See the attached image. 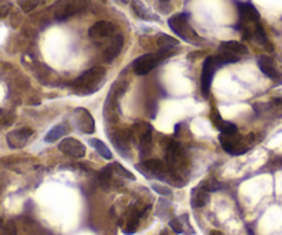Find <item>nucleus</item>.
<instances>
[{
	"instance_id": "obj_9",
	"label": "nucleus",
	"mask_w": 282,
	"mask_h": 235,
	"mask_svg": "<svg viewBox=\"0 0 282 235\" xmlns=\"http://www.w3.org/2000/svg\"><path fill=\"white\" fill-rule=\"evenodd\" d=\"M185 160V151L178 142L171 140L170 143L165 146V164L170 166L171 169L176 172L183 164Z\"/></svg>"
},
{
	"instance_id": "obj_23",
	"label": "nucleus",
	"mask_w": 282,
	"mask_h": 235,
	"mask_svg": "<svg viewBox=\"0 0 282 235\" xmlns=\"http://www.w3.org/2000/svg\"><path fill=\"white\" fill-rule=\"evenodd\" d=\"M90 144L94 147V149L98 151V154H101L105 160H112V151L109 150L106 144L103 143L102 140L99 139H90Z\"/></svg>"
},
{
	"instance_id": "obj_2",
	"label": "nucleus",
	"mask_w": 282,
	"mask_h": 235,
	"mask_svg": "<svg viewBox=\"0 0 282 235\" xmlns=\"http://www.w3.org/2000/svg\"><path fill=\"white\" fill-rule=\"evenodd\" d=\"M139 172H142L145 175V177L148 179H159L161 182H171L172 184H176L181 187L183 182H181L178 179L176 172H174L171 169L170 166L164 164L163 161L159 160H148L144 161L142 164L136 165Z\"/></svg>"
},
{
	"instance_id": "obj_19",
	"label": "nucleus",
	"mask_w": 282,
	"mask_h": 235,
	"mask_svg": "<svg viewBox=\"0 0 282 235\" xmlns=\"http://www.w3.org/2000/svg\"><path fill=\"white\" fill-rule=\"evenodd\" d=\"M69 132V124L64 121V123L58 124V125H55L54 128H51L50 131L47 132V135L44 136V142H47V143H54V142H57L58 139H61L62 136Z\"/></svg>"
},
{
	"instance_id": "obj_31",
	"label": "nucleus",
	"mask_w": 282,
	"mask_h": 235,
	"mask_svg": "<svg viewBox=\"0 0 282 235\" xmlns=\"http://www.w3.org/2000/svg\"><path fill=\"white\" fill-rule=\"evenodd\" d=\"M11 10V5L10 3H6V5H0V20L5 18V17L9 16V13Z\"/></svg>"
},
{
	"instance_id": "obj_24",
	"label": "nucleus",
	"mask_w": 282,
	"mask_h": 235,
	"mask_svg": "<svg viewBox=\"0 0 282 235\" xmlns=\"http://www.w3.org/2000/svg\"><path fill=\"white\" fill-rule=\"evenodd\" d=\"M179 42L176 40L175 38H171L168 35H164V33H161L159 35V38H157V46L161 48V50H172V48L178 46Z\"/></svg>"
},
{
	"instance_id": "obj_18",
	"label": "nucleus",
	"mask_w": 282,
	"mask_h": 235,
	"mask_svg": "<svg viewBox=\"0 0 282 235\" xmlns=\"http://www.w3.org/2000/svg\"><path fill=\"white\" fill-rule=\"evenodd\" d=\"M209 202V191L207 187L201 183L198 187H196L192 191V205L193 208H202Z\"/></svg>"
},
{
	"instance_id": "obj_5",
	"label": "nucleus",
	"mask_w": 282,
	"mask_h": 235,
	"mask_svg": "<svg viewBox=\"0 0 282 235\" xmlns=\"http://www.w3.org/2000/svg\"><path fill=\"white\" fill-rule=\"evenodd\" d=\"M253 136H246V138H241L237 135H223L220 134L219 136V140H220V144L223 147L224 151H227L229 154L231 155H241L244 154L245 151H248L250 147V143Z\"/></svg>"
},
{
	"instance_id": "obj_13",
	"label": "nucleus",
	"mask_w": 282,
	"mask_h": 235,
	"mask_svg": "<svg viewBox=\"0 0 282 235\" xmlns=\"http://www.w3.org/2000/svg\"><path fill=\"white\" fill-rule=\"evenodd\" d=\"M133 132L138 134L139 136V142H140V154L142 155H148L150 151V147H152V132H153V128L152 125L145 123H139L133 127Z\"/></svg>"
},
{
	"instance_id": "obj_14",
	"label": "nucleus",
	"mask_w": 282,
	"mask_h": 235,
	"mask_svg": "<svg viewBox=\"0 0 282 235\" xmlns=\"http://www.w3.org/2000/svg\"><path fill=\"white\" fill-rule=\"evenodd\" d=\"M33 135V129L31 128H20L14 129L7 134L6 140L10 149H21L24 147L27 142L29 140V138Z\"/></svg>"
},
{
	"instance_id": "obj_3",
	"label": "nucleus",
	"mask_w": 282,
	"mask_h": 235,
	"mask_svg": "<svg viewBox=\"0 0 282 235\" xmlns=\"http://www.w3.org/2000/svg\"><path fill=\"white\" fill-rule=\"evenodd\" d=\"M171 55H172V51H170V50H161V48L159 51H156V53H149L145 54V55H140L139 58H136L133 61V72L138 76L148 75L150 70L157 68L164 59H167L168 57H171Z\"/></svg>"
},
{
	"instance_id": "obj_10",
	"label": "nucleus",
	"mask_w": 282,
	"mask_h": 235,
	"mask_svg": "<svg viewBox=\"0 0 282 235\" xmlns=\"http://www.w3.org/2000/svg\"><path fill=\"white\" fill-rule=\"evenodd\" d=\"M75 116V125L76 128L80 131L81 134H94L95 132V123L94 118L91 116V113L87 109L77 107L73 112Z\"/></svg>"
},
{
	"instance_id": "obj_17",
	"label": "nucleus",
	"mask_w": 282,
	"mask_h": 235,
	"mask_svg": "<svg viewBox=\"0 0 282 235\" xmlns=\"http://www.w3.org/2000/svg\"><path fill=\"white\" fill-rule=\"evenodd\" d=\"M131 7H132L133 13H135L139 18L145 20V21H159V20H160V17L150 10L149 7L145 5L142 0H132V2H131Z\"/></svg>"
},
{
	"instance_id": "obj_26",
	"label": "nucleus",
	"mask_w": 282,
	"mask_h": 235,
	"mask_svg": "<svg viewBox=\"0 0 282 235\" xmlns=\"http://www.w3.org/2000/svg\"><path fill=\"white\" fill-rule=\"evenodd\" d=\"M43 0H18V6L21 7V10L24 13H31L32 10H35Z\"/></svg>"
},
{
	"instance_id": "obj_22",
	"label": "nucleus",
	"mask_w": 282,
	"mask_h": 235,
	"mask_svg": "<svg viewBox=\"0 0 282 235\" xmlns=\"http://www.w3.org/2000/svg\"><path fill=\"white\" fill-rule=\"evenodd\" d=\"M215 120H216V121H215L216 127L220 129V132H222L223 135H237L238 134V128H237V125H235V124L230 123V121H223V120L220 118V116H216Z\"/></svg>"
},
{
	"instance_id": "obj_29",
	"label": "nucleus",
	"mask_w": 282,
	"mask_h": 235,
	"mask_svg": "<svg viewBox=\"0 0 282 235\" xmlns=\"http://www.w3.org/2000/svg\"><path fill=\"white\" fill-rule=\"evenodd\" d=\"M2 234L3 235H17V228H16V224L11 221V220H9L6 224H3V227H2Z\"/></svg>"
},
{
	"instance_id": "obj_16",
	"label": "nucleus",
	"mask_w": 282,
	"mask_h": 235,
	"mask_svg": "<svg viewBox=\"0 0 282 235\" xmlns=\"http://www.w3.org/2000/svg\"><path fill=\"white\" fill-rule=\"evenodd\" d=\"M122 46H124V38H122V35L117 33V35L110 40V44L105 48V51H103V59H105L106 62H113V61L120 55V53H121Z\"/></svg>"
},
{
	"instance_id": "obj_32",
	"label": "nucleus",
	"mask_w": 282,
	"mask_h": 235,
	"mask_svg": "<svg viewBox=\"0 0 282 235\" xmlns=\"http://www.w3.org/2000/svg\"><path fill=\"white\" fill-rule=\"evenodd\" d=\"M209 235H223V234H222L220 231H211V232H209Z\"/></svg>"
},
{
	"instance_id": "obj_21",
	"label": "nucleus",
	"mask_w": 282,
	"mask_h": 235,
	"mask_svg": "<svg viewBox=\"0 0 282 235\" xmlns=\"http://www.w3.org/2000/svg\"><path fill=\"white\" fill-rule=\"evenodd\" d=\"M142 212H139L138 209H133L132 212H131V216H129V219H128V224L127 227L124 228V232L127 235H131V234H135L136 230H138L139 227V220L142 217Z\"/></svg>"
},
{
	"instance_id": "obj_1",
	"label": "nucleus",
	"mask_w": 282,
	"mask_h": 235,
	"mask_svg": "<svg viewBox=\"0 0 282 235\" xmlns=\"http://www.w3.org/2000/svg\"><path fill=\"white\" fill-rule=\"evenodd\" d=\"M105 79H106V69L102 66H94L79 76L72 83V88L80 95H91L103 86Z\"/></svg>"
},
{
	"instance_id": "obj_7",
	"label": "nucleus",
	"mask_w": 282,
	"mask_h": 235,
	"mask_svg": "<svg viewBox=\"0 0 282 235\" xmlns=\"http://www.w3.org/2000/svg\"><path fill=\"white\" fill-rule=\"evenodd\" d=\"M222 65L219 64L216 55H211L204 59L202 64V72H201V92L202 96L207 98L209 95V90H211V84H212L213 76L216 73V70L220 68Z\"/></svg>"
},
{
	"instance_id": "obj_33",
	"label": "nucleus",
	"mask_w": 282,
	"mask_h": 235,
	"mask_svg": "<svg viewBox=\"0 0 282 235\" xmlns=\"http://www.w3.org/2000/svg\"><path fill=\"white\" fill-rule=\"evenodd\" d=\"M116 2H121V3H128L129 0H116Z\"/></svg>"
},
{
	"instance_id": "obj_8",
	"label": "nucleus",
	"mask_w": 282,
	"mask_h": 235,
	"mask_svg": "<svg viewBox=\"0 0 282 235\" xmlns=\"http://www.w3.org/2000/svg\"><path fill=\"white\" fill-rule=\"evenodd\" d=\"M116 35V25L110 21H98L88 29V36L96 43H101L107 39L112 40Z\"/></svg>"
},
{
	"instance_id": "obj_34",
	"label": "nucleus",
	"mask_w": 282,
	"mask_h": 235,
	"mask_svg": "<svg viewBox=\"0 0 282 235\" xmlns=\"http://www.w3.org/2000/svg\"><path fill=\"white\" fill-rule=\"evenodd\" d=\"M249 235H255V234H253V231L249 230Z\"/></svg>"
},
{
	"instance_id": "obj_11",
	"label": "nucleus",
	"mask_w": 282,
	"mask_h": 235,
	"mask_svg": "<svg viewBox=\"0 0 282 235\" xmlns=\"http://www.w3.org/2000/svg\"><path fill=\"white\" fill-rule=\"evenodd\" d=\"M237 7H238V14H240L238 25H250V24L260 21V13L257 11L252 2H238Z\"/></svg>"
},
{
	"instance_id": "obj_4",
	"label": "nucleus",
	"mask_w": 282,
	"mask_h": 235,
	"mask_svg": "<svg viewBox=\"0 0 282 235\" xmlns=\"http://www.w3.org/2000/svg\"><path fill=\"white\" fill-rule=\"evenodd\" d=\"M168 27L176 36L183 39L185 42L197 44L198 35L189 24V14L187 13H178L168 20Z\"/></svg>"
},
{
	"instance_id": "obj_12",
	"label": "nucleus",
	"mask_w": 282,
	"mask_h": 235,
	"mask_svg": "<svg viewBox=\"0 0 282 235\" xmlns=\"http://www.w3.org/2000/svg\"><path fill=\"white\" fill-rule=\"evenodd\" d=\"M58 149L64 153V154L73 157V158H83L85 155V146L81 143L80 140L75 139V138H65L61 140Z\"/></svg>"
},
{
	"instance_id": "obj_27",
	"label": "nucleus",
	"mask_w": 282,
	"mask_h": 235,
	"mask_svg": "<svg viewBox=\"0 0 282 235\" xmlns=\"http://www.w3.org/2000/svg\"><path fill=\"white\" fill-rule=\"evenodd\" d=\"M113 168H114V171L117 172L120 176H124V177H127V179H131V180H135V176H133L132 173H131L129 171H127L124 166L120 165V164H117V162H114V164H113Z\"/></svg>"
},
{
	"instance_id": "obj_20",
	"label": "nucleus",
	"mask_w": 282,
	"mask_h": 235,
	"mask_svg": "<svg viewBox=\"0 0 282 235\" xmlns=\"http://www.w3.org/2000/svg\"><path fill=\"white\" fill-rule=\"evenodd\" d=\"M219 51H226V53L234 54V55H244V54H248V48L246 46L240 42H234V40H230V42H223L220 44V48Z\"/></svg>"
},
{
	"instance_id": "obj_30",
	"label": "nucleus",
	"mask_w": 282,
	"mask_h": 235,
	"mask_svg": "<svg viewBox=\"0 0 282 235\" xmlns=\"http://www.w3.org/2000/svg\"><path fill=\"white\" fill-rule=\"evenodd\" d=\"M170 227L175 234H182L183 232V225H182V221L179 219L170 220Z\"/></svg>"
},
{
	"instance_id": "obj_25",
	"label": "nucleus",
	"mask_w": 282,
	"mask_h": 235,
	"mask_svg": "<svg viewBox=\"0 0 282 235\" xmlns=\"http://www.w3.org/2000/svg\"><path fill=\"white\" fill-rule=\"evenodd\" d=\"M114 171L113 165H107L106 168H103L99 175H98V179H99V184H101L102 188L107 190L109 186H110V179H112V172Z\"/></svg>"
},
{
	"instance_id": "obj_28",
	"label": "nucleus",
	"mask_w": 282,
	"mask_h": 235,
	"mask_svg": "<svg viewBox=\"0 0 282 235\" xmlns=\"http://www.w3.org/2000/svg\"><path fill=\"white\" fill-rule=\"evenodd\" d=\"M152 188H153L157 194L163 195V197H171V195H172V191H171L170 188L165 187V186H161V184H157V183H153V184H152Z\"/></svg>"
},
{
	"instance_id": "obj_15",
	"label": "nucleus",
	"mask_w": 282,
	"mask_h": 235,
	"mask_svg": "<svg viewBox=\"0 0 282 235\" xmlns=\"http://www.w3.org/2000/svg\"><path fill=\"white\" fill-rule=\"evenodd\" d=\"M257 65L267 77H270L271 80L277 81V83H282V73L275 68L274 61L268 55H260L257 58Z\"/></svg>"
},
{
	"instance_id": "obj_6",
	"label": "nucleus",
	"mask_w": 282,
	"mask_h": 235,
	"mask_svg": "<svg viewBox=\"0 0 282 235\" xmlns=\"http://www.w3.org/2000/svg\"><path fill=\"white\" fill-rule=\"evenodd\" d=\"M90 0H58L54 5V17L58 21L68 20L69 17L81 13L88 6Z\"/></svg>"
}]
</instances>
